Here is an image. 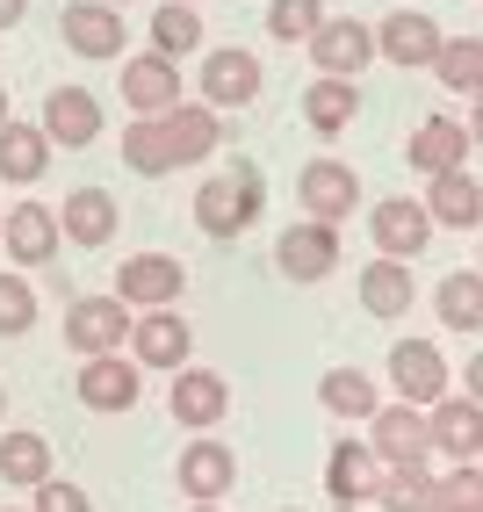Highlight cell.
Instances as JSON below:
<instances>
[{
  "label": "cell",
  "instance_id": "cell-1",
  "mask_svg": "<svg viewBox=\"0 0 483 512\" xmlns=\"http://www.w3.org/2000/svg\"><path fill=\"white\" fill-rule=\"evenodd\" d=\"M260 166L253 159H231L224 174H210L195 188V224H202V238H246L253 231V217H260Z\"/></svg>",
  "mask_w": 483,
  "mask_h": 512
},
{
  "label": "cell",
  "instance_id": "cell-2",
  "mask_svg": "<svg viewBox=\"0 0 483 512\" xmlns=\"http://www.w3.org/2000/svg\"><path fill=\"white\" fill-rule=\"evenodd\" d=\"M260 87H267V65L246 44H210L202 65H195V101H210V109H224V116L231 109H253Z\"/></svg>",
  "mask_w": 483,
  "mask_h": 512
},
{
  "label": "cell",
  "instance_id": "cell-3",
  "mask_svg": "<svg viewBox=\"0 0 483 512\" xmlns=\"http://www.w3.org/2000/svg\"><path fill=\"white\" fill-rule=\"evenodd\" d=\"M130 325H137V311L109 289V296H73L65 303V347H73L80 361L87 354H123L130 347Z\"/></svg>",
  "mask_w": 483,
  "mask_h": 512
},
{
  "label": "cell",
  "instance_id": "cell-4",
  "mask_svg": "<svg viewBox=\"0 0 483 512\" xmlns=\"http://www.w3.org/2000/svg\"><path fill=\"white\" fill-rule=\"evenodd\" d=\"M181 87H188V80H181V65H174V58H159L152 44H145V51H123V65H116V94H123V109H130V116H166L174 101H188Z\"/></svg>",
  "mask_w": 483,
  "mask_h": 512
},
{
  "label": "cell",
  "instance_id": "cell-5",
  "mask_svg": "<svg viewBox=\"0 0 483 512\" xmlns=\"http://www.w3.org/2000/svg\"><path fill=\"white\" fill-rule=\"evenodd\" d=\"M368 448L383 469H411V462H433V426L419 404H404V397H383L375 404V419H368Z\"/></svg>",
  "mask_w": 483,
  "mask_h": 512
},
{
  "label": "cell",
  "instance_id": "cell-6",
  "mask_svg": "<svg viewBox=\"0 0 483 512\" xmlns=\"http://www.w3.org/2000/svg\"><path fill=\"white\" fill-rule=\"evenodd\" d=\"M390 390L404 397V404H419V412H433V404L455 390V368H447V354H440V339H397L390 347Z\"/></svg>",
  "mask_w": 483,
  "mask_h": 512
},
{
  "label": "cell",
  "instance_id": "cell-7",
  "mask_svg": "<svg viewBox=\"0 0 483 512\" xmlns=\"http://www.w3.org/2000/svg\"><path fill=\"white\" fill-rule=\"evenodd\" d=\"M166 412L181 433H217L231 419V375L224 368H174V390H166Z\"/></svg>",
  "mask_w": 483,
  "mask_h": 512
},
{
  "label": "cell",
  "instance_id": "cell-8",
  "mask_svg": "<svg viewBox=\"0 0 483 512\" xmlns=\"http://www.w3.org/2000/svg\"><path fill=\"white\" fill-rule=\"evenodd\" d=\"M174 484L188 491V505H224L238 491V455H231V440L217 433H188V448L174 462Z\"/></svg>",
  "mask_w": 483,
  "mask_h": 512
},
{
  "label": "cell",
  "instance_id": "cell-9",
  "mask_svg": "<svg viewBox=\"0 0 483 512\" xmlns=\"http://www.w3.org/2000/svg\"><path fill=\"white\" fill-rule=\"evenodd\" d=\"M296 202H303V217H318V224H347L368 195H361V174H354V166L325 152V159H310L303 174H296Z\"/></svg>",
  "mask_w": 483,
  "mask_h": 512
},
{
  "label": "cell",
  "instance_id": "cell-10",
  "mask_svg": "<svg viewBox=\"0 0 483 512\" xmlns=\"http://www.w3.org/2000/svg\"><path fill=\"white\" fill-rule=\"evenodd\" d=\"M310 65L332 80H361L375 65V22L361 15H325L318 29H310Z\"/></svg>",
  "mask_w": 483,
  "mask_h": 512
},
{
  "label": "cell",
  "instance_id": "cell-11",
  "mask_svg": "<svg viewBox=\"0 0 483 512\" xmlns=\"http://www.w3.org/2000/svg\"><path fill=\"white\" fill-rule=\"evenodd\" d=\"M73 390H80L87 412L116 419V412H137V397H145V368H137L130 354H87L80 375H73Z\"/></svg>",
  "mask_w": 483,
  "mask_h": 512
},
{
  "label": "cell",
  "instance_id": "cell-12",
  "mask_svg": "<svg viewBox=\"0 0 483 512\" xmlns=\"http://www.w3.org/2000/svg\"><path fill=\"white\" fill-rule=\"evenodd\" d=\"M58 37H65V51H73V58L109 65V58H123L130 29H123V8H101V0H65V8H58Z\"/></svg>",
  "mask_w": 483,
  "mask_h": 512
},
{
  "label": "cell",
  "instance_id": "cell-13",
  "mask_svg": "<svg viewBox=\"0 0 483 512\" xmlns=\"http://www.w3.org/2000/svg\"><path fill=\"white\" fill-rule=\"evenodd\" d=\"M440 44H447V29L426 8H397V15L375 22V58H390L397 73H433Z\"/></svg>",
  "mask_w": 483,
  "mask_h": 512
},
{
  "label": "cell",
  "instance_id": "cell-14",
  "mask_svg": "<svg viewBox=\"0 0 483 512\" xmlns=\"http://www.w3.org/2000/svg\"><path fill=\"white\" fill-rule=\"evenodd\" d=\"M123 354L145 368V375H174V368L195 361V332H188V318H174V303H166V311H137Z\"/></svg>",
  "mask_w": 483,
  "mask_h": 512
},
{
  "label": "cell",
  "instance_id": "cell-15",
  "mask_svg": "<svg viewBox=\"0 0 483 512\" xmlns=\"http://www.w3.org/2000/svg\"><path fill=\"white\" fill-rule=\"evenodd\" d=\"M339 224H318V217H296L282 238H274V267H282L289 282H325L339 267Z\"/></svg>",
  "mask_w": 483,
  "mask_h": 512
},
{
  "label": "cell",
  "instance_id": "cell-16",
  "mask_svg": "<svg viewBox=\"0 0 483 512\" xmlns=\"http://www.w3.org/2000/svg\"><path fill=\"white\" fill-rule=\"evenodd\" d=\"M368 231H375V253L383 260H419L433 246V217H426L419 195H383L368 210Z\"/></svg>",
  "mask_w": 483,
  "mask_h": 512
},
{
  "label": "cell",
  "instance_id": "cell-17",
  "mask_svg": "<svg viewBox=\"0 0 483 512\" xmlns=\"http://www.w3.org/2000/svg\"><path fill=\"white\" fill-rule=\"evenodd\" d=\"M181 289H188V267L174 253H130L116 267V296L130 311H166V303H181Z\"/></svg>",
  "mask_w": 483,
  "mask_h": 512
},
{
  "label": "cell",
  "instance_id": "cell-18",
  "mask_svg": "<svg viewBox=\"0 0 483 512\" xmlns=\"http://www.w3.org/2000/svg\"><path fill=\"white\" fill-rule=\"evenodd\" d=\"M116 231H123V202H116L109 188H73V195L58 202V238H65V246L101 253Z\"/></svg>",
  "mask_w": 483,
  "mask_h": 512
},
{
  "label": "cell",
  "instance_id": "cell-19",
  "mask_svg": "<svg viewBox=\"0 0 483 512\" xmlns=\"http://www.w3.org/2000/svg\"><path fill=\"white\" fill-rule=\"evenodd\" d=\"M58 246H65V238H58V210H51V202H15L8 224H0V253H8L22 275H29V267H51Z\"/></svg>",
  "mask_w": 483,
  "mask_h": 512
},
{
  "label": "cell",
  "instance_id": "cell-20",
  "mask_svg": "<svg viewBox=\"0 0 483 512\" xmlns=\"http://www.w3.org/2000/svg\"><path fill=\"white\" fill-rule=\"evenodd\" d=\"M426 426H433V462H483V404L476 397L447 390L426 412Z\"/></svg>",
  "mask_w": 483,
  "mask_h": 512
},
{
  "label": "cell",
  "instance_id": "cell-21",
  "mask_svg": "<svg viewBox=\"0 0 483 512\" xmlns=\"http://www.w3.org/2000/svg\"><path fill=\"white\" fill-rule=\"evenodd\" d=\"M159 138L174 152V166H202L224 145V109H210V101H174V109L159 116Z\"/></svg>",
  "mask_w": 483,
  "mask_h": 512
},
{
  "label": "cell",
  "instance_id": "cell-22",
  "mask_svg": "<svg viewBox=\"0 0 483 512\" xmlns=\"http://www.w3.org/2000/svg\"><path fill=\"white\" fill-rule=\"evenodd\" d=\"M375 484H383V462H375V448H368V433L361 440H347L339 433L332 440V455H325V491H332V505H375Z\"/></svg>",
  "mask_w": 483,
  "mask_h": 512
},
{
  "label": "cell",
  "instance_id": "cell-23",
  "mask_svg": "<svg viewBox=\"0 0 483 512\" xmlns=\"http://www.w3.org/2000/svg\"><path fill=\"white\" fill-rule=\"evenodd\" d=\"M37 123H44V138H51L58 152H87V145L101 138V123H109V116H101V101H94L87 87H51Z\"/></svg>",
  "mask_w": 483,
  "mask_h": 512
},
{
  "label": "cell",
  "instance_id": "cell-24",
  "mask_svg": "<svg viewBox=\"0 0 483 512\" xmlns=\"http://www.w3.org/2000/svg\"><path fill=\"white\" fill-rule=\"evenodd\" d=\"M419 202H426L433 231H483V181L469 174V166H447V174H433Z\"/></svg>",
  "mask_w": 483,
  "mask_h": 512
},
{
  "label": "cell",
  "instance_id": "cell-25",
  "mask_svg": "<svg viewBox=\"0 0 483 512\" xmlns=\"http://www.w3.org/2000/svg\"><path fill=\"white\" fill-rule=\"evenodd\" d=\"M462 159H469V123L462 116H426L419 130H411V145H404V166L419 181L447 174V166H462Z\"/></svg>",
  "mask_w": 483,
  "mask_h": 512
},
{
  "label": "cell",
  "instance_id": "cell-26",
  "mask_svg": "<svg viewBox=\"0 0 483 512\" xmlns=\"http://www.w3.org/2000/svg\"><path fill=\"white\" fill-rule=\"evenodd\" d=\"M51 138H44V123H22V116H8L0 123V181L8 188H37L44 181V166H51Z\"/></svg>",
  "mask_w": 483,
  "mask_h": 512
},
{
  "label": "cell",
  "instance_id": "cell-27",
  "mask_svg": "<svg viewBox=\"0 0 483 512\" xmlns=\"http://www.w3.org/2000/svg\"><path fill=\"white\" fill-rule=\"evenodd\" d=\"M411 303H419L411 260H383V253H375V260L361 267V311H368V318H411Z\"/></svg>",
  "mask_w": 483,
  "mask_h": 512
},
{
  "label": "cell",
  "instance_id": "cell-28",
  "mask_svg": "<svg viewBox=\"0 0 483 512\" xmlns=\"http://www.w3.org/2000/svg\"><path fill=\"white\" fill-rule=\"evenodd\" d=\"M145 37H152V51H159V58H174V65H188V58L210 51V29H202V15L188 8V0H159Z\"/></svg>",
  "mask_w": 483,
  "mask_h": 512
},
{
  "label": "cell",
  "instance_id": "cell-29",
  "mask_svg": "<svg viewBox=\"0 0 483 512\" xmlns=\"http://www.w3.org/2000/svg\"><path fill=\"white\" fill-rule=\"evenodd\" d=\"M361 116V87L354 80H332V73H318L303 87V123L318 130V138H339V130H347Z\"/></svg>",
  "mask_w": 483,
  "mask_h": 512
},
{
  "label": "cell",
  "instance_id": "cell-30",
  "mask_svg": "<svg viewBox=\"0 0 483 512\" xmlns=\"http://www.w3.org/2000/svg\"><path fill=\"white\" fill-rule=\"evenodd\" d=\"M318 404H325L332 419L368 426L375 404H383V390H375V375H361V368H325V375H318Z\"/></svg>",
  "mask_w": 483,
  "mask_h": 512
},
{
  "label": "cell",
  "instance_id": "cell-31",
  "mask_svg": "<svg viewBox=\"0 0 483 512\" xmlns=\"http://www.w3.org/2000/svg\"><path fill=\"white\" fill-rule=\"evenodd\" d=\"M433 318L447 332H483V267H455V275L433 289Z\"/></svg>",
  "mask_w": 483,
  "mask_h": 512
},
{
  "label": "cell",
  "instance_id": "cell-32",
  "mask_svg": "<svg viewBox=\"0 0 483 512\" xmlns=\"http://www.w3.org/2000/svg\"><path fill=\"white\" fill-rule=\"evenodd\" d=\"M44 476H51V440L44 433H0V484L37 491Z\"/></svg>",
  "mask_w": 483,
  "mask_h": 512
},
{
  "label": "cell",
  "instance_id": "cell-33",
  "mask_svg": "<svg viewBox=\"0 0 483 512\" xmlns=\"http://www.w3.org/2000/svg\"><path fill=\"white\" fill-rule=\"evenodd\" d=\"M116 152H123V166H130L137 181L174 174V152H166V138H159V116H130V123H123V138H116Z\"/></svg>",
  "mask_w": 483,
  "mask_h": 512
},
{
  "label": "cell",
  "instance_id": "cell-34",
  "mask_svg": "<svg viewBox=\"0 0 483 512\" xmlns=\"http://www.w3.org/2000/svg\"><path fill=\"white\" fill-rule=\"evenodd\" d=\"M433 484H440V469H433V462L383 469V484H375V505H383V512H433Z\"/></svg>",
  "mask_w": 483,
  "mask_h": 512
},
{
  "label": "cell",
  "instance_id": "cell-35",
  "mask_svg": "<svg viewBox=\"0 0 483 512\" xmlns=\"http://www.w3.org/2000/svg\"><path fill=\"white\" fill-rule=\"evenodd\" d=\"M433 80L447 87V94H483V37H447L440 44V58H433Z\"/></svg>",
  "mask_w": 483,
  "mask_h": 512
},
{
  "label": "cell",
  "instance_id": "cell-36",
  "mask_svg": "<svg viewBox=\"0 0 483 512\" xmlns=\"http://www.w3.org/2000/svg\"><path fill=\"white\" fill-rule=\"evenodd\" d=\"M433 512H483V462H447L433 484Z\"/></svg>",
  "mask_w": 483,
  "mask_h": 512
},
{
  "label": "cell",
  "instance_id": "cell-37",
  "mask_svg": "<svg viewBox=\"0 0 483 512\" xmlns=\"http://www.w3.org/2000/svg\"><path fill=\"white\" fill-rule=\"evenodd\" d=\"M318 22H325V0H267V37L274 44H310Z\"/></svg>",
  "mask_w": 483,
  "mask_h": 512
},
{
  "label": "cell",
  "instance_id": "cell-38",
  "mask_svg": "<svg viewBox=\"0 0 483 512\" xmlns=\"http://www.w3.org/2000/svg\"><path fill=\"white\" fill-rule=\"evenodd\" d=\"M29 325H37V289H29L22 267H8L0 275V339H22Z\"/></svg>",
  "mask_w": 483,
  "mask_h": 512
},
{
  "label": "cell",
  "instance_id": "cell-39",
  "mask_svg": "<svg viewBox=\"0 0 483 512\" xmlns=\"http://www.w3.org/2000/svg\"><path fill=\"white\" fill-rule=\"evenodd\" d=\"M29 512H94V498L80 491V484H65V476L51 469L37 491H29Z\"/></svg>",
  "mask_w": 483,
  "mask_h": 512
},
{
  "label": "cell",
  "instance_id": "cell-40",
  "mask_svg": "<svg viewBox=\"0 0 483 512\" xmlns=\"http://www.w3.org/2000/svg\"><path fill=\"white\" fill-rule=\"evenodd\" d=\"M462 397H476V404H483V347L462 361Z\"/></svg>",
  "mask_w": 483,
  "mask_h": 512
},
{
  "label": "cell",
  "instance_id": "cell-41",
  "mask_svg": "<svg viewBox=\"0 0 483 512\" xmlns=\"http://www.w3.org/2000/svg\"><path fill=\"white\" fill-rule=\"evenodd\" d=\"M22 15H29V0H0V37H8V29H22Z\"/></svg>",
  "mask_w": 483,
  "mask_h": 512
},
{
  "label": "cell",
  "instance_id": "cell-42",
  "mask_svg": "<svg viewBox=\"0 0 483 512\" xmlns=\"http://www.w3.org/2000/svg\"><path fill=\"white\" fill-rule=\"evenodd\" d=\"M469 145H483V94L469 101Z\"/></svg>",
  "mask_w": 483,
  "mask_h": 512
},
{
  "label": "cell",
  "instance_id": "cell-43",
  "mask_svg": "<svg viewBox=\"0 0 483 512\" xmlns=\"http://www.w3.org/2000/svg\"><path fill=\"white\" fill-rule=\"evenodd\" d=\"M0 123H8V87H0Z\"/></svg>",
  "mask_w": 483,
  "mask_h": 512
},
{
  "label": "cell",
  "instance_id": "cell-44",
  "mask_svg": "<svg viewBox=\"0 0 483 512\" xmlns=\"http://www.w3.org/2000/svg\"><path fill=\"white\" fill-rule=\"evenodd\" d=\"M188 512H224V505H188Z\"/></svg>",
  "mask_w": 483,
  "mask_h": 512
},
{
  "label": "cell",
  "instance_id": "cell-45",
  "mask_svg": "<svg viewBox=\"0 0 483 512\" xmlns=\"http://www.w3.org/2000/svg\"><path fill=\"white\" fill-rule=\"evenodd\" d=\"M476 267H483V231H476Z\"/></svg>",
  "mask_w": 483,
  "mask_h": 512
},
{
  "label": "cell",
  "instance_id": "cell-46",
  "mask_svg": "<svg viewBox=\"0 0 483 512\" xmlns=\"http://www.w3.org/2000/svg\"><path fill=\"white\" fill-rule=\"evenodd\" d=\"M101 8H130V0H101Z\"/></svg>",
  "mask_w": 483,
  "mask_h": 512
},
{
  "label": "cell",
  "instance_id": "cell-47",
  "mask_svg": "<svg viewBox=\"0 0 483 512\" xmlns=\"http://www.w3.org/2000/svg\"><path fill=\"white\" fill-rule=\"evenodd\" d=\"M0 419H8V390H0Z\"/></svg>",
  "mask_w": 483,
  "mask_h": 512
},
{
  "label": "cell",
  "instance_id": "cell-48",
  "mask_svg": "<svg viewBox=\"0 0 483 512\" xmlns=\"http://www.w3.org/2000/svg\"><path fill=\"white\" fill-rule=\"evenodd\" d=\"M0 512H22V505H0Z\"/></svg>",
  "mask_w": 483,
  "mask_h": 512
},
{
  "label": "cell",
  "instance_id": "cell-49",
  "mask_svg": "<svg viewBox=\"0 0 483 512\" xmlns=\"http://www.w3.org/2000/svg\"><path fill=\"white\" fill-rule=\"evenodd\" d=\"M0 224H8V210H0Z\"/></svg>",
  "mask_w": 483,
  "mask_h": 512
},
{
  "label": "cell",
  "instance_id": "cell-50",
  "mask_svg": "<svg viewBox=\"0 0 483 512\" xmlns=\"http://www.w3.org/2000/svg\"><path fill=\"white\" fill-rule=\"evenodd\" d=\"M188 8H202V0H188Z\"/></svg>",
  "mask_w": 483,
  "mask_h": 512
},
{
  "label": "cell",
  "instance_id": "cell-51",
  "mask_svg": "<svg viewBox=\"0 0 483 512\" xmlns=\"http://www.w3.org/2000/svg\"><path fill=\"white\" fill-rule=\"evenodd\" d=\"M339 512H354V505H339Z\"/></svg>",
  "mask_w": 483,
  "mask_h": 512
},
{
  "label": "cell",
  "instance_id": "cell-52",
  "mask_svg": "<svg viewBox=\"0 0 483 512\" xmlns=\"http://www.w3.org/2000/svg\"><path fill=\"white\" fill-rule=\"evenodd\" d=\"M289 512H296V505H289Z\"/></svg>",
  "mask_w": 483,
  "mask_h": 512
},
{
  "label": "cell",
  "instance_id": "cell-53",
  "mask_svg": "<svg viewBox=\"0 0 483 512\" xmlns=\"http://www.w3.org/2000/svg\"><path fill=\"white\" fill-rule=\"evenodd\" d=\"M476 181H483V174H476Z\"/></svg>",
  "mask_w": 483,
  "mask_h": 512
}]
</instances>
